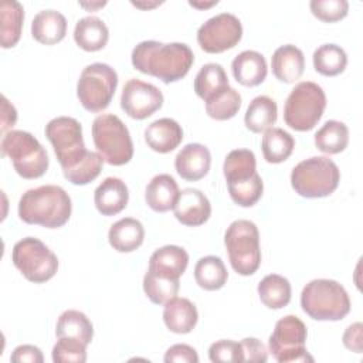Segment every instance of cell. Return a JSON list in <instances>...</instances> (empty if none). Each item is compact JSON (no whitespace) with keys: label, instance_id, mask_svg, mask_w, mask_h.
Returning a JSON list of instances; mask_svg holds the SVG:
<instances>
[{"label":"cell","instance_id":"6da1fadb","mask_svg":"<svg viewBox=\"0 0 363 363\" xmlns=\"http://www.w3.org/2000/svg\"><path fill=\"white\" fill-rule=\"evenodd\" d=\"M130 58L138 71L156 77L164 84L176 82L186 77L194 62V54L187 44H163L155 40L139 43L132 50Z\"/></svg>","mask_w":363,"mask_h":363},{"label":"cell","instance_id":"7a4b0ae2","mask_svg":"<svg viewBox=\"0 0 363 363\" xmlns=\"http://www.w3.org/2000/svg\"><path fill=\"white\" fill-rule=\"evenodd\" d=\"M69 194L60 186L45 184L30 189L20 197L18 216L27 224L60 228L71 217Z\"/></svg>","mask_w":363,"mask_h":363},{"label":"cell","instance_id":"3957f363","mask_svg":"<svg viewBox=\"0 0 363 363\" xmlns=\"http://www.w3.org/2000/svg\"><path fill=\"white\" fill-rule=\"evenodd\" d=\"M223 173L227 180L230 197L235 204L251 207L261 199L264 183L257 173V160L252 150H231L224 159Z\"/></svg>","mask_w":363,"mask_h":363},{"label":"cell","instance_id":"277c9868","mask_svg":"<svg viewBox=\"0 0 363 363\" xmlns=\"http://www.w3.org/2000/svg\"><path fill=\"white\" fill-rule=\"evenodd\" d=\"M301 306L315 320H340L350 312V299L337 281L319 278L303 286Z\"/></svg>","mask_w":363,"mask_h":363},{"label":"cell","instance_id":"5b68a950","mask_svg":"<svg viewBox=\"0 0 363 363\" xmlns=\"http://www.w3.org/2000/svg\"><path fill=\"white\" fill-rule=\"evenodd\" d=\"M339 180V167L326 156L305 159L291 172L292 189L306 199H320L332 194L337 189Z\"/></svg>","mask_w":363,"mask_h":363},{"label":"cell","instance_id":"8992f818","mask_svg":"<svg viewBox=\"0 0 363 363\" xmlns=\"http://www.w3.org/2000/svg\"><path fill=\"white\" fill-rule=\"evenodd\" d=\"M1 155L7 156L23 179H38L48 169V155L35 136L26 130H9L1 139Z\"/></svg>","mask_w":363,"mask_h":363},{"label":"cell","instance_id":"52a82bcc","mask_svg":"<svg viewBox=\"0 0 363 363\" xmlns=\"http://www.w3.org/2000/svg\"><path fill=\"white\" fill-rule=\"evenodd\" d=\"M326 108V95L320 85L312 81H302L289 92L284 106L285 123L298 130L306 132L316 126Z\"/></svg>","mask_w":363,"mask_h":363},{"label":"cell","instance_id":"ba28073f","mask_svg":"<svg viewBox=\"0 0 363 363\" xmlns=\"http://www.w3.org/2000/svg\"><path fill=\"white\" fill-rule=\"evenodd\" d=\"M92 140L104 162L122 166L133 156V142L126 125L113 113L98 115L92 122Z\"/></svg>","mask_w":363,"mask_h":363},{"label":"cell","instance_id":"9c48e42d","mask_svg":"<svg viewBox=\"0 0 363 363\" xmlns=\"http://www.w3.org/2000/svg\"><path fill=\"white\" fill-rule=\"evenodd\" d=\"M224 244L228 252L230 264L237 274L248 277L259 268V233L252 221H233L224 234Z\"/></svg>","mask_w":363,"mask_h":363},{"label":"cell","instance_id":"30bf717a","mask_svg":"<svg viewBox=\"0 0 363 363\" xmlns=\"http://www.w3.org/2000/svg\"><path fill=\"white\" fill-rule=\"evenodd\" d=\"M45 136L54 147V153L62 169L68 173L77 167L89 153L86 150L81 123L71 116H57L45 125Z\"/></svg>","mask_w":363,"mask_h":363},{"label":"cell","instance_id":"8fae6325","mask_svg":"<svg viewBox=\"0 0 363 363\" xmlns=\"http://www.w3.org/2000/svg\"><path fill=\"white\" fill-rule=\"evenodd\" d=\"M118 86L116 71L104 62L86 65L77 84V96L89 112H101L111 104Z\"/></svg>","mask_w":363,"mask_h":363},{"label":"cell","instance_id":"7c38bea8","mask_svg":"<svg viewBox=\"0 0 363 363\" xmlns=\"http://www.w3.org/2000/svg\"><path fill=\"white\" fill-rule=\"evenodd\" d=\"M11 261L23 277L34 284L50 281L58 269L57 255L35 237L17 241L13 247Z\"/></svg>","mask_w":363,"mask_h":363},{"label":"cell","instance_id":"4fadbf2b","mask_svg":"<svg viewBox=\"0 0 363 363\" xmlns=\"http://www.w3.org/2000/svg\"><path fill=\"white\" fill-rule=\"evenodd\" d=\"M306 336L305 323L295 315H286L275 323L268 340L269 352L279 363L313 362L305 346Z\"/></svg>","mask_w":363,"mask_h":363},{"label":"cell","instance_id":"5bb4252c","mask_svg":"<svg viewBox=\"0 0 363 363\" xmlns=\"http://www.w3.org/2000/svg\"><path fill=\"white\" fill-rule=\"evenodd\" d=\"M242 37V26L237 16L220 13L203 23L197 30V43L208 54L224 52L235 47Z\"/></svg>","mask_w":363,"mask_h":363},{"label":"cell","instance_id":"9a60e30c","mask_svg":"<svg viewBox=\"0 0 363 363\" xmlns=\"http://www.w3.org/2000/svg\"><path fill=\"white\" fill-rule=\"evenodd\" d=\"M163 105L162 91L150 84L138 78H130L122 89L121 108L132 119H146L159 111Z\"/></svg>","mask_w":363,"mask_h":363},{"label":"cell","instance_id":"2e32d148","mask_svg":"<svg viewBox=\"0 0 363 363\" xmlns=\"http://www.w3.org/2000/svg\"><path fill=\"white\" fill-rule=\"evenodd\" d=\"M173 211L177 221L183 225L197 227L210 218L211 204L201 190L187 187L180 191Z\"/></svg>","mask_w":363,"mask_h":363},{"label":"cell","instance_id":"e0dca14e","mask_svg":"<svg viewBox=\"0 0 363 363\" xmlns=\"http://www.w3.org/2000/svg\"><path fill=\"white\" fill-rule=\"evenodd\" d=\"M211 164L210 150L201 143H187L174 157V167L179 176L187 182L203 179Z\"/></svg>","mask_w":363,"mask_h":363},{"label":"cell","instance_id":"ac0fdd59","mask_svg":"<svg viewBox=\"0 0 363 363\" xmlns=\"http://www.w3.org/2000/svg\"><path fill=\"white\" fill-rule=\"evenodd\" d=\"M187 264L189 254L183 247L164 245L150 255L147 271L164 278L179 279L186 271Z\"/></svg>","mask_w":363,"mask_h":363},{"label":"cell","instance_id":"d6986e66","mask_svg":"<svg viewBox=\"0 0 363 363\" xmlns=\"http://www.w3.org/2000/svg\"><path fill=\"white\" fill-rule=\"evenodd\" d=\"M272 74L285 84H292L301 78L305 69V57L301 48L294 44L278 47L271 57Z\"/></svg>","mask_w":363,"mask_h":363},{"label":"cell","instance_id":"ffe728a7","mask_svg":"<svg viewBox=\"0 0 363 363\" xmlns=\"http://www.w3.org/2000/svg\"><path fill=\"white\" fill-rule=\"evenodd\" d=\"M145 140L147 146L157 153H169L174 150L183 140V129L177 121L172 118H160L145 129Z\"/></svg>","mask_w":363,"mask_h":363},{"label":"cell","instance_id":"44dd1931","mask_svg":"<svg viewBox=\"0 0 363 363\" xmlns=\"http://www.w3.org/2000/svg\"><path fill=\"white\" fill-rule=\"evenodd\" d=\"M129 200L128 186L118 177H106L94 193V203L102 216H115L121 213Z\"/></svg>","mask_w":363,"mask_h":363},{"label":"cell","instance_id":"7402d4cb","mask_svg":"<svg viewBox=\"0 0 363 363\" xmlns=\"http://www.w3.org/2000/svg\"><path fill=\"white\" fill-rule=\"evenodd\" d=\"M231 71L237 82L244 86H257L267 78L268 67L264 55L254 50L240 52L231 62Z\"/></svg>","mask_w":363,"mask_h":363},{"label":"cell","instance_id":"603a6c76","mask_svg":"<svg viewBox=\"0 0 363 363\" xmlns=\"http://www.w3.org/2000/svg\"><path fill=\"white\" fill-rule=\"evenodd\" d=\"M197 320V308L187 298L174 296L164 303L163 322L170 332L177 335H186L194 329Z\"/></svg>","mask_w":363,"mask_h":363},{"label":"cell","instance_id":"cb8c5ba5","mask_svg":"<svg viewBox=\"0 0 363 363\" xmlns=\"http://www.w3.org/2000/svg\"><path fill=\"white\" fill-rule=\"evenodd\" d=\"M180 190L176 180L166 173L156 174L146 186L145 200L146 204L156 213L173 210Z\"/></svg>","mask_w":363,"mask_h":363},{"label":"cell","instance_id":"d4e9b609","mask_svg":"<svg viewBox=\"0 0 363 363\" xmlns=\"http://www.w3.org/2000/svg\"><path fill=\"white\" fill-rule=\"evenodd\" d=\"M67 34V18L57 10L38 11L31 21V35L41 44L52 45L64 40Z\"/></svg>","mask_w":363,"mask_h":363},{"label":"cell","instance_id":"484cf974","mask_svg":"<svg viewBox=\"0 0 363 363\" xmlns=\"http://www.w3.org/2000/svg\"><path fill=\"white\" fill-rule=\"evenodd\" d=\"M145 240L143 224L133 218L125 217L113 223L108 233V241L118 252H132L138 250Z\"/></svg>","mask_w":363,"mask_h":363},{"label":"cell","instance_id":"4316f807","mask_svg":"<svg viewBox=\"0 0 363 363\" xmlns=\"http://www.w3.org/2000/svg\"><path fill=\"white\" fill-rule=\"evenodd\" d=\"M109 38V30L106 24L96 16H86L77 21L74 28V40L84 51L102 50Z\"/></svg>","mask_w":363,"mask_h":363},{"label":"cell","instance_id":"83f0119b","mask_svg":"<svg viewBox=\"0 0 363 363\" xmlns=\"http://www.w3.org/2000/svg\"><path fill=\"white\" fill-rule=\"evenodd\" d=\"M0 43L3 48L14 47L23 30L24 7L16 0H3L0 4Z\"/></svg>","mask_w":363,"mask_h":363},{"label":"cell","instance_id":"f1b7e54d","mask_svg":"<svg viewBox=\"0 0 363 363\" xmlns=\"http://www.w3.org/2000/svg\"><path fill=\"white\" fill-rule=\"evenodd\" d=\"M277 102L267 95H259L250 102L244 116V123L251 132L261 133L272 128L277 122Z\"/></svg>","mask_w":363,"mask_h":363},{"label":"cell","instance_id":"f546056e","mask_svg":"<svg viewBox=\"0 0 363 363\" xmlns=\"http://www.w3.org/2000/svg\"><path fill=\"white\" fill-rule=\"evenodd\" d=\"M55 335L57 337L78 339L85 345H89L94 337V326L84 312L68 309L60 315L55 326Z\"/></svg>","mask_w":363,"mask_h":363},{"label":"cell","instance_id":"4dcf8cb0","mask_svg":"<svg viewBox=\"0 0 363 363\" xmlns=\"http://www.w3.org/2000/svg\"><path fill=\"white\" fill-rule=\"evenodd\" d=\"M228 272L220 257L207 255L200 258L194 267V279L206 291H217L227 282Z\"/></svg>","mask_w":363,"mask_h":363},{"label":"cell","instance_id":"1f68e13d","mask_svg":"<svg viewBox=\"0 0 363 363\" xmlns=\"http://www.w3.org/2000/svg\"><path fill=\"white\" fill-rule=\"evenodd\" d=\"M227 86H230L228 77L223 65L217 62L204 64L194 78V91L204 102Z\"/></svg>","mask_w":363,"mask_h":363},{"label":"cell","instance_id":"d6a6232c","mask_svg":"<svg viewBox=\"0 0 363 363\" xmlns=\"http://www.w3.org/2000/svg\"><path fill=\"white\" fill-rule=\"evenodd\" d=\"M295 147V140L291 133L281 128H269L264 132L261 149L264 159L268 163H281L286 160Z\"/></svg>","mask_w":363,"mask_h":363},{"label":"cell","instance_id":"836d02e7","mask_svg":"<svg viewBox=\"0 0 363 363\" xmlns=\"http://www.w3.org/2000/svg\"><path fill=\"white\" fill-rule=\"evenodd\" d=\"M258 295L261 302L269 309H281L291 301V284L278 274H269L264 277L258 284Z\"/></svg>","mask_w":363,"mask_h":363},{"label":"cell","instance_id":"e575fe53","mask_svg":"<svg viewBox=\"0 0 363 363\" xmlns=\"http://www.w3.org/2000/svg\"><path fill=\"white\" fill-rule=\"evenodd\" d=\"M349 143V129L340 121H326L315 133V146L328 155L343 152Z\"/></svg>","mask_w":363,"mask_h":363},{"label":"cell","instance_id":"d590c367","mask_svg":"<svg viewBox=\"0 0 363 363\" xmlns=\"http://www.w3.org/2000/svg\"><path fill=\"white\" fill-rule=\"evenodd\" d=\"M313 68L325 77H336L342 74L347 65L346 51L337 44H322L312 55Z\"/></svg>","mask_w":363,"mask_h":363},{"label":"cell","instance_id":"8d00e7d4","mask_svg":"<svg viewBox=\"0 0 363 363\" xmlns=\"http://www.w3.org/2000/svg\"><path fill=\"white\" fill-rule=\"evenodd\" d=\"M241 108V95L231 86L206 101V112L216 121H227L238 113Z\"/></svg>","mask_w":363,"mask_h":363},{"label":"cell","instance_id":"74e56055","mask_svg":"<svg viewBox=\"0 0 363 363\" xmlns=\"http://www.w3.org/2000/svg\"><path fill=\"white\" fill-rule=\"evenodd\" d=\"M180 281L156 275L147 271L143 277V291L146 296L156 305H164L179 292Z\"/></svg>","mask_w":363,"mask_h":363},{"label":"cell","instance_id":"f35d334b","mask_svg":"<svg viewBox=\"0 0 363 363\" xmlns=\"http://www.w3.org/2000/svg\"><path fill=\"white\" fill-rule=\"evenodd\" d=\"M104 159L98 152H91L88 156L72 170L64 174V177L75 186H84L95 180L102 170Z\"/></svg>","mask_w":363,"mask_h":363},{"label":"cell","instance_id":"ab89813d","mask_svg":"<svg viewBox=\"0 0 363 363\" xmlns=\"http://www.w3.org/2000/svg\"><path fill=\"white\" fill-rule=\"evenodd\" d=\"M86 346L78 339L58 337L52 347V360L55 363H84L86 362Z\"/></svg>","mask_w":363,"mask_h":363},{"label":"cell","instance_id":"60d3db41","mask_svg":"<svg viewBox=\"0 0 363 363\" xmlns=\"http://www.w3.org/2000/svg\"><path fill=\"white\" fill-rule=\"evenodd\" d=\"M309 7L312 14L325 23L339 21L349 11V3L346 0H312Z\"/></svg>","mask_w":363,"mask_h":363},{"label":"cell","instance_id":"b9f144b4","mask_svg":"<svg viewBox=\"0 0 363 363\" xmlns=\"http://www.w3.org/2000/svg\"><path fill=\"white\" fill-rule=\"evenodd\" d=\"M208 357L211 362H242L241 346L238 342L230 339H221L214 342L208 349Z\"/></svg>","mask_w":363,"mask_h":363},{"label":"cell","instance_id":"7bdbcfd3","mask_svg":"<svg viewBox=\"0 0 363 363\" xmlns=\"http://www.w3.org/2000/svg\"><path fill=\"white\" fill-rule=\"evenodd\" d=\"M240 346H241V353H242V362L265 363L268 360L267 347L257 337H244L240 342Z\"/></svg>","mask_w":363,"mask_h":363},{"label":"cell","instance_id":"ee69618b","mask_svg":"<svg viewBox=\"0 0 363 363\" xmlns=\"http://www.w3.org/2000/svg\"><path fill=\"white\" fill-rule=\"evenodd\" d=\"M164 362L166 363H197L199 362V354L197 352L184 343H177L170 346L166 353H164Z\"/></svg>","mask_w":363,"mask_h":363},{"label":"cell","instance_id":"f6af8a7d","mask_svg":"<svg viewBox=\"0 0 363 363\" xmlns=\"http://www.w3.org/2000/svg\"><path fill=\"white\" fill-rule=\"evenodd\" d=\"M10 360L13 363H43L44 357L37 346L20 345L13 350Z\"/></svg>","mask_w":363,"mask_h":363},{"label":"cell","instance_id":"bcb514c9","mask_svg":"<svg viewBox=\"0 0 363 363\" xmlns=\"http://www.w3.org/2000/svg\"><path fill=\"white\" fill-rule=\"evenodd\" d=\"M362 330H363V325L360 322H354L346 328L343 333V345L346 349L354 353H362L363 350Z\"/></svg>","mask_w":363,"mask_h":363},{"label":"cell","instance_id":"7dc6e473","mask_svg":"<svg viewBox=\"0 0 363 363\" xmlns=\"http://www.w3.org/2000/svg\"><path fill=\"white\" fill-rule=\"evenodd\" d=\"M17 121L16 108L7 101V98L1 96V133H7V129L13 128Z\"/></svg>","mask_w":363,"mask_h":363},{"label":"cell","instance_id":"c3c4849f","mask_svg":"<svg viewBox=\"0 0 363 363\" xmlns=\"http://www.w3.org/2000/svg\"><path fill=\"white\" fill-rule=\"evenodd\" d=\"M218 1L214 0V1H208V3H203V1H189V4L191 7H196V9H207V7H211L214 4H217Z\"/></svg>","mask_w":363,"mask_h":363},{"label":"cell","instance_id":"681fc988","mask_svg":"<svg viewBox=\"0 0 363 363\" xmlns=\"http://www.w3.org/2000/svg\"><path fill=\"white\" fill-rule=\"evenodd\" d=\"M82 7H86V9H91V10H94V9H96V7H104L105 4H106V1H98V3H79Z\"/></svg>","mask_w":363,"mask_h":363},{"label":"cell","instance_id":"f907efd6","mask_svg":"<svg viewBox=\"0 0 363 363\" xmlns=\"http://www.w3.org/2000/svg\"><path fill=\"white\" fill-rule=\"evenodd\" d=\"M162 1H156V3H153V4H150V3H147V4H142V3H138V1H132V4L133 6H136V7H140V9H149V7H155V6H157V4H160Z\"/></svg>","mask_w":363,"mask_h":363}]
</instances>
